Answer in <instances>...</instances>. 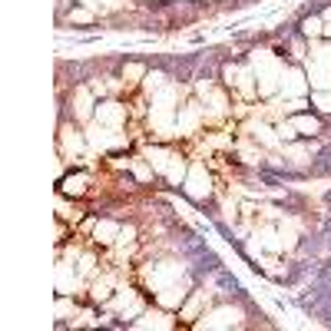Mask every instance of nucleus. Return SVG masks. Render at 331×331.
I'll return each instance as SVG.
<instances>
[{
	"instance_id": "nucleus-1",
	"label": "nucleus",
	"mask_w": 331,
	"mask_h": 331,
	"mask_svg": "<svg viewBox=\"0 0 331 331\" xmlns=\"http://www.w3.org/2000/svg\"><path fill=\"white\" fill-rule=\"evenodd\" d=\"M189 196L192 199H206L209 196V176H206V169H202V163L192 166V176H189Z\"/></svg>"
},
{
	"instance_id": "nucleus-2",
	"label": "nucleus",
	"mask_w": 331,
	"mask_h": 331,
	"mask_svg": "<svg viewBox=\"0 0 331 331\" xmlns=\"http://www.w3.org/2000/svg\"><path fill=\"white\" fill-rule=\"evenodd\" d=\"M120 225L116 222H110V219H103V222H96V229H93V235H96V242H103V245H110L116 235H120Z\"/></svg>"
},
{
	"instance_id": "nucleus-3",
	"label": "nucleus",
	"mask_w": 331,
	"mask_h": 331,
	"mask_svg": "<svg viewBox=\"0 0 331 331\" xmlns=\"http://www.w3.org/2000/svg\"><path fill=\"white\" fill-rule=\"evenodd\" d=\"M96 120L106 123V126H116V123L123 120V106H116V103H106V106H99L96 110Z\"/></svg>"
},
{
	"instance_id": "nucleus-4",
	"label": "nucleus",
	"mask_w": 331,
	"mask_h": 331,
	"mask_svg": "<svg viewBox=\"0 0 331 331\" xmlns=\"http://www.w3.org/2000/svg\"><path fill=\"white\" fill-rule=\"evenodd\" d=\"M83 189H86V176H70L63 182V192H70V196H80Z\"/></svg>"
},
{
	"instance_id": "nucleus-5",
	"label": "nucleus",
	"mask_w": 331,
	"mask_h": 331,
	"mask_svg": "<svg viewBox=\"0 0 331 331\" xmlns=\"http://www.w3.org/2000/svg\"><path fill=\"white\" fill-rule=\"evenodd\" d=\"M182 295H186L182 288H166L163 295H159V301H163L166 308H172V305H179V301H182Z\"/></svg>"
},
{
	"instance_id": "nucleus-6",
	"label": "nucleus",
	"mask_w": 331,
	"mask_h": 331,
	"mask_svg": "<svg viewBox=\"0 0 331 331\" xmlns=\"http://www.w3.org/2000/svg\"><path fill=\"white\" fill-rule=\"evenodd\" d=\"M146 73L143 63H126V70H123V77H126V83H136V80Z\"/></svg>"
},
{
	"instance_id": "nucleus-7",
	"label": "nucleus",
	"mask_w": 331,
	"mask_h": 331,
	"mask_svg": "<svg viewBox=\"0 0 331 331\" xmlns=\"http://www.w3.org/2000/svg\"><path fill=\"white\" fill-rule=\"evenodd\" d=\"M89 103H93L89 93H86V89H80V93H77V116H89Z\"/></svg>"
},
{
	"instance_id": "nucleus-8",
	"label": "nucleus",
	"mask_w": 331,
	"mask_h": 331,
	"mask_svg": "<svg viewBox=\"0 0 331 331\" xmlns=\"http://www.w3.org/2000/svg\"><path fill=\"white\" fill-rule=\"evenodd\" d=\"M321 27H325V23H321L318 17H311V20H305V33H308V37H318V33H321Z\"/></svg>"
},
{
	"instance_id": "nucleus-9",
	"label": "nucleus",
	"mask_w": 331,
	"mask_h": 331,
	"mask_svg": "<svg viewBox=\"0 0 331 331\" xmlns=\"http://www.w3.org/2000/svg\"><path fill=\"white\" fill-rule=\"evenodd\" d=\"M295 129H301V132H318V120H295Z\"/></svg>"
},
{
	"instance_id": "nucleus-10",
	"label": "nucleus",
	"mask_w": 331,
	"mask_h": 331,
	"mask_svg": "<svg viewBox=\"0 0 331 331\" xmlns=\"http://www.w3.org/2000/svg\"><path fill=\"white\" fill-rule=\"evenodd\" d=\"M93 298H103V301H106V298H110V285H106V282H96V285H93Z\"/></svg>"
},
{
	"instance_id": "nucleus-11",
	"label": "nucleus",
	"mask_w": 331,
	"mask_h": 331,
	"mask_svg": "<svg viewBox=\"0 0 331 331\" xmlns=\"http://www.w3.org/2000/svg\"><path fill=\"white\" fill-rule=\"evenodd\" d=\"M163 73H149V77H146V86H149V89H159V86H163Z\"/></svg>"
},
{
	"instance_id": "nucleus-12",
	"label": "nucleus",
	"mask_w": 331,
	"mask_h": 331,
	"mask_svg": "<svg viewBox=\"0 0 331 331\" xmlns=\"http://www.w3.org/2000/svg\"><path fill=\"white\" fill-rule=\"evenodd\" d=\"M278 136H282V139H295V126H291V123H282V126H278Z\"/></svg>"
},
{
	"instance_id": "nucleus-13",
	"label": "nucleus",
	"mask_w": 331,
	"mask_h": 331,
	"mask_svg": "<svg viewBox=\"0 0 331 331\" xmlns=\"http://www.w3.org/2000/svg\"><path fill=\"white\" fill-rule=\"evenodd\" d=\"M70 20H80V23H83V20H89V10H80V7H77V10L70 13Z\"/></svg>"
}]
</instances>
